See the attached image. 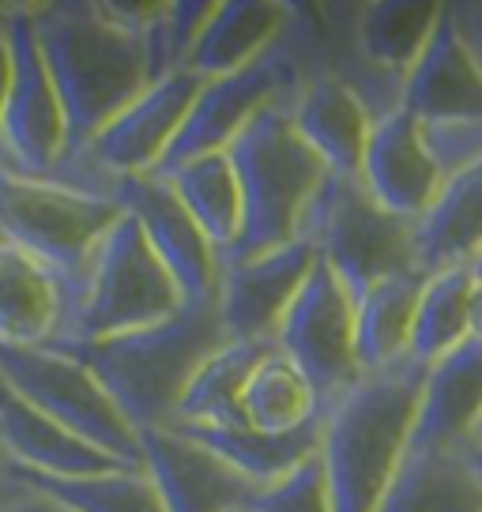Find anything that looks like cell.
Returning <instances> with one entry per match:
<instances>
[{
	"mask_svg": "<svg viewBox=\"0 0 482 512\" xmlns=\"http://www.w3.org/2000/svg\"><path fill=\"white\" fill-rule=\"evenodd\" d=\"M31 16L49 76L65 102L72 162L151 83L144 31L155 4L57 0L31 4Z\"/></svg>",
	"mask_w": 482,
	"mask_h": 512,
	"instance_id": "6da1fadb",
	"label": "cell"
},
{
	"mask_svg": "<svg viewBox=\"0 0 482 512\" xmlns=\"http://www.w3.org/2000/svg\"><path fill=\"white\" fill-rule=\"evenodd\" d=\"M426 366L407 358L358 381L324 407L321 460L336 512H377L415 437Z\"/></svg>",
	"mask_w": 482,
	"mask_h": 512,
	"instance_id": "7a4b0ae2",
	"label": "cell"
},
{
	"mask_svg": "<svg viewBox=\"0 0 482 512\" xmlns=\"http://www.w3.org/2000/svg\"><path fill=\"white\" fill-rule=\"evenodd\" d=\"M219 302H189L177 317L129 332V336L95 339V343H53L80 358L106 384L113 403L125 411L136 430H162L174 422V411L193 373L211 351L226 343Z\"/></svg>",
	"mask_w": 482,
	"mask_h": 512,
	"instance_id": "3957f363",
	"label": "cell"
},
{
	"mask_svg": "<svg viewBox=\"0 0 482 512\" xmlns=\"http://www.w3.org/2000/svg\"><path fill=\"white\" fill-rule=\"evenodd\" d=\"M241 181L245 230L223 260H249L302 238L309 204L317 200L332 170L298 136L290 106H272L230 144Z\"/></svg>",
	"mask_w": 482,
	"mask_h": 512,
	"instance_id": "277c9868",
	"label": "cell"
},
{
	"mask_svg": "<svg viewBox=\"0 0 482 512\" xmlns=\"http://www.w3.org/2000/svg\"><path fill=\"white\" fill-rule=\"evenodd\" d=\"M189 305L170 268L151 249L140 223L125 211L102 241L80 287L68 294L65 328L57 343H95L129 336L177 317Z\"/></svg>",
	"mask_w": 482,
	"mask_h": 512,
	"instance_id": "5b68a950",
	"label": "cell"
},
{
	"mask_svg": "<svg viewBox=\"0 0 482 512\" xmlns=\"http://www.w3.org/2000/svg\"><path fill=\"white\" fill-rule=\"evenodd\" d=\"M125 219L117 196L87 192L61 177H34L0 162V238L42 260L68 287H80L102 241Z\"/></svg>",
	"mask_w": 482,
	"mask_h": 512,
	"instance_id": "8992f818",
	"label": "cell"
},
{
	"mask_svg": "<svg viewBox=\"0 0 482 512\" xmlns=\"http://www.w3.org/2000/svg\"><path fill=\"white\" fill-rule=\"evenodd\" d=\"M313 46L317 42H313L306 19H290V31L260 61H253L241 72H230V76L204 80L177 144L170 147V155L162 162L159 177L174 174L177 166L200 159V155L230 151V144L257 121L260 113L272 110V106H290L309 76L324 68Z\"/></svg>",
	"mask_w": 482,
	"mask_h": 512,
	"instance_id": "52a82bcc",
	"label": "cell"
},
{
	"mask_svg": "<svg viewBox=\"0 0 482 512\" xmlns=\"http://www.w3.org/2000/svg\"><path fill=\"white\" fill-rule=\"evenodd\" d=\"M302 241L343 279L354 302L388 275L418 268L415 223H407L366 189L362 174H332L309 204Z\"/></svg>",
	"mask_w": 482,
	"mask_h": 512,
	"instance_id": "ba28073f",
	"label": "cell"
},
{
	"mask_svg": "<svg viewBox=\"0 0 482 512\" xmlns=\"http://www.w3.org/2000/svg\"><path fill=\"white\" fill-rule=\"evenodd\" d=\"M0 381L19 400L57 418L83 441L129 467L140 464V430L113 403L106 384L65 347H0Z\"/></svg>",
	"mask_w": 482,
	"mask_h": 512,
	"instance_id": "9c48e42d",
	"label": "cell"
},
{
	"mask_svg": "<svg viewBox=\"0 0 482 512\" xmlns=\"http://www.w3.org/2000/svg\"><path fill=\"white\" fill-rule=\"evenodd\" d=\"M12 31V91L0 113V162L34 177H57L68 162V117L49 76L31 4H8Z\"/></svg>",
	"mask_w": 482,
	"mask_h": 512,
	"instance_id": "30bf717a",
	"label": "cell"
},
{
	"mask_svg": "<svg viewBox=\"0 0 482 512\" xmlns=\"http://www.w3.org/2000/svg\"><path fill=\"white\" fill-rule=\"evenodd\" d=\"M275 347L306 373L324 407L362 377L358 366V302L328 264L317 256L306 287L279 324Z\"/></svg>",
	"mask_w": 482,
	"mask_h": 512,
	"instance_id": "8fae6325",
	"label": "cell"
},
{
	"mask_svg": "<svg viewBox=\"0 0 482 512\" xmlns=\"http://www.w3.org/2000/svg\"><path fill=\"white\" fill-rule=\"evenodd\" d=\"M200 87L204 80L196 72H174V76L147 83L87 144L80 159L110 181L159 174L170 147L177 144V136L185 128V117L193 110Z\"/></svg>",
	"mask_w": 482,
	"mask_h": 512,
	"instance_id": "7c38bea8",
	"label": "cell"
},
{
	"mask_svg": "<svg viewBox=\"0 0 482 512\" xmlns=\"http://www.w3.org/2000/svg\"><path fill=\"white\" fill-rule=\"evenodd\" d=\"M113 196L140 223L151 249L170 268L177 287L185 290V298L211 302L219 294V279H223V253L211 245L204 226L181 204L174 185L159 174L125 177V181H117Z\"/></svg>",
	"mask_w": 482,
	"mask_h": 512,
	"instance_id": "4fadbf2b",
	"label": "cell"
},
{
	"mask_svg": "<svg viewBox=\"0 0 482 512\" xmlns=\"http://www.w3.org/2000/svg\"><path fill=\"white\" fill-rule=\"evenodd\" d=\"M140 464L166 512H249L260 497V486L226 464L215 448L174 426L140 433Z\"/></svg>",
	"mask_w": 482,
	"mask_h": 512,
	"instance_id": "5bb4252c",
	"label": "cell"
},
{
	"mask_svg": "<svg viewBox=\"0 0 482 512\" xmlns=\"http://www.w3.org/2000/svg\"><path fill=\"white\" fill-rule=\"evenodd\" d=\"M313 264H317V249L302 238L264 256L223 260L215 302H219L226 336L275 347L279 324L290 313L298 290L306 287Z\"/></svg>",
	"mask_w": 482,
	"mask_h": 512,
	"instance_id": "9a60e30c",
	"label": "cell"
},
{
	"mask_svg": "<svg viewBox=\"0 0 482 512\" xmlns=\"http://www.w3.org/2000/svg\"><path fill=\"white\" fill-rule=\"evenodd\" d=\"M362 181L392 215L407 223H418L437 200L445 174L426 147L422 125L403 106L373 125L362 159Z\"/></svg>",
	"mask_w": 482,
	"mask_h": 512,
	"instance_id": "2e32d148",
	"label": "cell"
},
{
	"mask_svg": "<svg viewBox=\"0 0 482 512\" xmlns=\"http://www.w3.org/2000/svg\"><path fill=\"white\" fill-rule=\"evenodd\" d=\"M403 110L418 125H456L482 121V68L456 31V19L445 8L430 46L403 80Z\"/></svg>",
	"mask_w": 482,
	"mask_h": 512,
	"instance_id": "e0dca14e",
	"label": "cell"
},
{
	"mask_svg": "<svg viewBox=\"0 0 482 512\" xmlns=\"http://www.w3.org/2000/svg\"><path fill=\"white\" fill-rule=\"evenodd\" d=\"M290 121L332 174H362L373 113L332 68H317L290 102Z\"/></svg>",
	"mask_w": 482,
	"mask_h": 512,
	"instance_id": "ac0fdd59",
	"label": "cell"
},
{
	"mask_svg": "<svg viewBox=\"0 0 482 512\" xmlns=\"http://www.w3.org/2000/svg\"><path fill=\"white\" fill-rule=\"evenodd\" d=\"M482 426V343L437 358L422 377L411 452L422 448H471Z\"/></svg>",
	"mask_w": 482,
	"mask_h": 512,
	"instance_id": "d6986e66",
	"label": "cell"
},
{
	"mask_svg": "<svg viewBox=\"0 0 482 512\" xmlns=\"http://www.w3.org/2000/svg\"><path fill=\"white\" fill-rule=\"evenodd\" d=\"M0 445L19 471H34L49 479H80V475L129 467L91 441H83L80 433L61 426L57 418L42 415L38 407L19 400L4 381H0Z\"/></svg>",
	"mask_w": 482,
	"mask_h": 512,
	"instance_id": "ffe728a7",
	"label": "cell"
},
{
	"mask_svg": "<svg viewBox=\"0 0 482 512\" xmlns=\"http://www.w3.org/2000/svg\"><path fill=\"white\" fill-rule=\"evenodd\" d=\"M68 287L42 260L0 238V347H49L61 339Z\"/></svg>",
	"mask_w": 482,
	"mask_h": 512,
	"instance_id": "44dd1931",
	"label": "cell"
},
{
	"mask_svg": "<svg viewBox=\"0 0 482 512\" xmlns=\"http://www.w3.org/2000/svg\"><path fill=\"white\" fill-rule=\"evenodd\" d=\"M290 19L294 8L279 0H219L193 49L189 72L215 80L249 68L290 31Z\"/></svg>",
	"mask_w": 482,
	"mask_h": 512,
	"instance_id": "7402d4cb",
	"label": "cell"
},
{
	"mask_svg": "<svg viewBox=\"0 0 482 512\" xmlns=\"http://www.w3.org/2000/svg\"><path fill=\"white\" fill-rule=\"evenodd\" d=\"M449 4L441 0H373L351 23V49L362 64L403 83L422 49L430 46Z\"/></svg>",
	"mask_w": 482,
	"mask_h": 512,
	"instance_id": "603a6c76",
	"label": "cell"
},
{
	"mask_svg": "<svg viewBox=\"0 0 482 512\" xmlns=\"http://www.w3.org/2000/svg\"><path fill=\"white\" fill-rule=\"evenodd\" d=\"M482 253V159L449 174L430 211L415 223V256L422 272L471 264Z\"/></svg>",
	"mask_w": 482,
	"mask_h": 512,
	"instance_id": "cb8c5ba5",
	"label": "cell"
},
{
	"mask_svg": "<svg viewBox=\"0 0 482 512\" xmlns=\"http://www.w3.org/2000/svg\"><path fill=\"white\" fill-rule=\"evenodd\" d=\"M377 512H482V479L467 448L407 452Z\"/></svg>",
	"mask_w": 482,
	"mask_h": 512,
	"instance_id": "d4e9b609",
	"label": "cell"
},
{
	"mask_svg": "<svg viewBox=\"0 0 482 512\" xmlns=\"http://www.w3.org/2000/svg\"><path fill=\"white\" fill-rule=\"evenodd\" d=\"M430 272L388 275L377 287H370L358 298V366L362 373H381L411 358L415 339L418 298L426 290Z\"/></svg>",
	"mask_w": 482,
	"mask_h": 512,
	"instance_id": "484cf974",
	"label": "cell"
},
{
	"mask_svg": "<svg viewBox=\"0 0 482 512\" xmlns=\"http://www.w3.org/2000/svg\"><path fill=\"white\" fill-rule=\"evenodd\" d=\"M268 351V343L226 339L219 351H211L200 362L170 426H245V392Z\"/></svg>",
	"mask_w": 482,
	"mask_h": 512,
	"instance_id": "4316f807",
	"label": "cell"
},
{
	"mask_svg": "<svg viewBox=\"0 0 482 512\" xmlns=\"http://www.w3.org/2000/svg\"><path fill=\"white\" fill-rule=\"evenodd\" d=\"M174 430L189 433L196 441H204L208 448H215L230 467H238L245 479L268 490L279 479H287L290 471L313 460L321 452V422L306 426L294 433H260L253 426H174Z\"/></svg>",
	"mask_w": 482,
	"mask_h": 512,
	"instance_id": "83f0119b",
	"label": "cell"
},
{
	"mask_svg": "<svg viewBox=\"0 0 482 512\" xmlns=\"http://www.w3.org/2000/svg\"><path fill=\"white\" fill-rule=\"evenodd\" d=\"M166 181L174 185L189 215L204 226L211 245L223 256L230 253L245 230V200H241V181L230 151H215V155L185 162L174 174H166Z\"/></svg>",
	"mask_w": 482,
	"mask_h": 512,
	"instance_id": "f1b7e54d",
	"label": "cell"
},
{
	"mask_svg": "<svg viewBox=\"0 0 482 512\" xmlns=\"http://www.w3.org/2000/svg\"><path fill=\"white\" fill-rule=\"evenodd\" d=\"M321 418L324 403L313 381L298 369V362H290L279 347H272L260 358L245 392V426L260 433H294L317 426Z\"/></svg>",
	"mask_w": 482,
	"mask_h": 512,
	"instance_id": "f546056e",
	"label": "cell"
},
{
	"mask_svg": "<svg viewBox=\"0 0 482 512\" xmlns=\"http://www.w3.org/2000/svg\"><path fill=\"white\" fill-rule=\"evenodd\" d=\"M471 290H475L471 264L430 272L426 290L418 298L415 339H411V358L418 366H434L437 358H445L471 339Z\"/></svg>",
	"mask_w": 482,
	"mask_h": 512,
	"instance_id": "4dcf8cb0",
	"label": "cell"
},
{
	"mask_svg": "<svg viewBox=\"0 0 482 512\" xmlns=\"http://www.w3.org/2000/svg\"><path fill=\"white\" fill-rule=\"evenodd\" d=\"M12 471L19 482L53 497L68 512H166L144 467H117V471H98V475H80V479H49V475L19 471L16 464Z\"/></svg>",
	"mask_w": 482,
	"mask_h": 512,
	"instance_id": "1f68e13d",
	"label": "cell"
},
{
	"mask_svg": "<svg viewBox=\"0 0 482 512\" xmlns=\"http://www.w3.org/2000/svg\"><path fill=\"white\" fill-rule=\"evenodd\" d=\"M219 0H170L155 4V16L144 31L147 64H151V83L174 72H189L193 49L208 27L211 12Z\"/></svg>",
	"mask_w": 482,
	"mask_h": 512,
	"instance_id": "d6a6232c",
	"label": "cell"
},
{
	"mask_svg": "<svg viewBox=\"0 0 482 512\" xmlns=\"http://www.w3.org/2000/svg\"><path fill=\"white\" fill-rule=\"evenodd\" d=\"M253 512H336V497H332V482H328L321 452L298 471H290L287 479L260 490Z\"/></svg>",
	"mask_w": 482,
	"mask_h": 512,
	"instance_id": "836d02e7",
	"label": "cell"
},
{
	"mask_svg": "<svg viewBox=\"0 0 482 512\" xmlns=\"http://www.w3.org/2000/svg\"><path fill=\"white\" fill-rule=\"evenodd\" d=\"M426 147L441 174H460L482 159V121H456V125H422Z\"/></svg>",
	"mask_w": 482,
	"mask_h": 512,
	"instance_id": "e575fe53",
	"label": "cell"
},
{
	"mask_svg": "<svg viewBox=\"0 0 482 512\" xmlns=\"http://www.w3.org/2000/svg\"><path fill=\"white\" fill-rule=\"evenodd\" d=\"M452 19H456V31L464 38V46L471 49L475 64L482 68V0H456L449 4Z\"/></svg>",
	"mask_w": 482,
	"mask_h": 512,
	"instance_id": "d590c367",
	"label": "cell"
},
{
	"mask_svg": "<svg viewBox=\"0 0 482 512\" xmlns=\"http://www.w3.org/2000/svg\"><path fill=\"white\" fill-rule=\"evenodd\" d=\"M0 512H68L65 505H57L53 497L38 494V490H31L27 482L16 479V490L0 501Z\"/></svg>",
	"mask_w": 482,
	"mask_h": 512,
	"instance_id": "8d00e7d4",
	"label": "cell"
},
{
	"mask_svg": "<svg viewBox=\"0 0 482 512\" xmlns=\"http://www.w3.org/2000/svg\"><path fill=\"white\" fill-rule=\"evenodd\" d=\"M12 72H16V61H12V31H8V4H0V113H4L8 91H12Z\"/></svg>",
	"mask_w": 482,
	"mask_h": 512,
	"instance_id": "74e56055",
	"label": "cell"
},
{
	"mask_svg": "<svg viewBox=\"0 0 482 512\" xmlns=\"http://www.w3.org/2000/svg\"><path fill=\"white\" fill-rule=\"evenodd\" d=\"M471 339L482 343V283L475 279V290H471Z\"/></svg>",
	"mask_w": 482,
	"mask_h": 512,
	"instance_id": "f35d334b",
	"label": "cell"
},
{
	"mask_svg": "<svg viewBox=\"0 0 482 512\" xmlns=\"http://www.w3.org/2000/svg\"><path fill=\"white\" fill-rule=\"evenodd\" d=\"M16 490V471H12V460H8V452L0 445V501Z\"/></svg>",
	"mask_w": 482,
	"mask_h": 512,
	"instance_id": "ab89813d",
	"label": "cell"
},
{
	"mask_svg": "<svg viewBox=\"0 0 482 512\" xmlns=\"http://www.w3.org/2000/svg\"><path fill=\"white\" fill-rule=\"evenodd\" d=\"M467 452H471V464H475V471H479V479H482V445H471Z\"/></svg>",
	"mask_w": 482,
	"mask_h": 512,
	"instance_id": "60d3db41",
	"label": "cell"
},
{
	"mask_svg": "<svg viewBox=\"0 0 482 512\" xmlns=\"http://www.w3.org/2000/svg\"><path fill=\"white\" fill-rule=\"evenodd\" d=\"M471 272H475V279H479V283H482V253L475 256V260H471Z\"/></svg>",
	"mask_w": 482,
	"mask_h": 512,
	"instance_id": "b9f144b4",
	"label": "cell"
},
{
	"mask_svg": "<svg viewBox=\"0 0 482 512\" xmlns=\"http://www.w3.org/2000/svg\"><path fill=\"white\" fill-rule=\"evenodd\" d=\"M475 445H482V426H479V433H475Z\"/></svg>",
	"mask_w": 482,
	"mask_h": 512,
	"instance_id": "7bdbcfd3",
	"label": "cell"
},
{
	"mask_svg": "<svg viewBox=\"0 0 482 512\" xmlns=\"http://www.w3.org/2000/svg\"><path fill=\"white\" fill-rule=\"evenodd\" d=\"M249 512H253V509H249Z\"/></svg>",
	"mask_w": 482,
	"mask_h": 512,
	"instance_id": "ee69618b",
	"label": "cell"
}]
</instances>
